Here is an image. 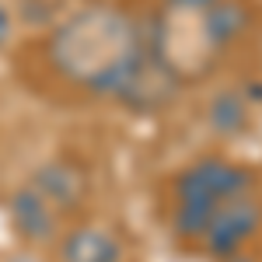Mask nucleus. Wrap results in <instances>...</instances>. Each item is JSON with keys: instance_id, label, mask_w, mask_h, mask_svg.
<instances>
[{"instance_id": "9d476101", "label": "nucleus", "mask_w": 262, "mask_h": 262, "mask_svg": "<svg viewBox=\"0 0 262 262\" xmlns=\"http://www.w3.org/2000/svg\"><path fill=\"white\" fill-rule=\"evenodd\" d=\"M14 28H18V21H14V11L7 7V0H0V53L14 42Z\"/></svg>"}, {"instance_id": "7ed1b4c3", "label": "nucleus", "mask_w": 262, "mask_h": 262, "mask_svg": "<svg viewBox=\"0 0 262 262\" xmlns=\"http://www.w3.org/2000/svg\"><path fill=\"white\" fill-rule=\"evenodd\" d=\"M259 227H262V200L252 189V192H242V196L227 200L213 213V221L206 224L196 248L206 252L210 259H231L259 234Z\"/></svg>"}, {"instance_id": "1a4fd4ad", "label": "nucleus", "mask_w": 262, "mask_h": 262, "mask_svg": "<svg viewBox=\"0 0 262 262\" xmlns=\"http://www.w3.org/2000/svg\"><path fill=\"white\" fill-rule=\"evenodd\" d=\"M217 0H164V11L168 14H189V18H196V14H203Z\"/></svg>"}, {"instance_id": "f257e3e1", "label": "nucleus", "mask_w": 262, "mask_h": 262, "mask_svg": "<svg viewBox=\"0 0 262 262\" xmlns=\"http://www.w3.org/2000/svg\"><path fill=\"white\" fill-rule=\"evenodd\" d=\"M150 49V14L126 4L91 0L63 14L42 39L46 70L88 98L116 101Z\"/></svg>"}, {"instance_id": "0eeeda50", "label": "nucleus", "mask_w": 262, "mask_h": 262, "mask_svg": "<svg viewBox=\"0 0 262 262\" xmlns=\"http://www.w3.org/2000/svg\"><path fill=\"white\" fill-rule=\"evenodd\" d=\"M200 18V39L210 53H227L252 32V7L245 0H217Z\"/></svg>"}, {"instance_id": "6e6552de", "label": "nucleus", "mask_w": 262, "mask_h": 262, "mask_svg": "<svg viewBox=\"0 0 262 262\" xmlns=\"http://www.w3.org/2000/svg\"><path fill=\"white\" fill-rule=\"evenodd\" d=\"M206 119H210V126L221 137L242 133L245 126H248V95L245 91H234V88L217 91L213 101H210V108H206Z\"/></svg>"}, {"instance_id": "39448f33", "label": "nucleus", "mask_w": 262, "mask_h": 262, "mask_svg": "<svg viewBox=\"0 0 262 262\" xmlns=\"http://www.w3.org/2000/svg\"><path fill=\"white\" fill-rule=\"evenodd\" d=\"M7 224H11V231L25 245L42 248V245H56V238L67 227V217L42 196L39 189L21 182L18 189L11 192V200H7Z\"/></svg>"}, {"instance_id": "423d86ee", "label": "nucleus", "mask_w": 262, "mask_h": 262, "mask_svg": "<svg viewBox=\"0 0 262 262\" xmlns=\"http://www.w3.org/2000/svg\"><path fill=\"white\" fill-rule=\"evenodd\" d=\"M60 262H126V245L116 231L95 221H74L56 238Z\"/></svg>"}, {"instance_id": "20e7f679", "label": "nucleus", "mask_w": 262, "mask_h": 262, "mask_svg": "<svg viewBox=\"0 0 262 262\" xmlns=\"http://www.w3.org/2000/svg\"><path fill=\"white\" fill-rule=\"evenodd\" d=\"M25 182L32 189H39L67 221L77 217L84 206H88V196H91V175L74 158H49V161H42Z\"/></svg>"}, {"instance_id": "f03ea898", "label": "nucleus", "mask_w": 262, "mask_h": 262, "mask_svg": "<svg viewBox=\"0 0 262 262\" xmlns=\"http://www.w3.org/2000/svg\"><path fill=\"white\" fill-rule=\"evenodd\" d=\"M255 171L242 161H231L224 154H206L175 171L168 185V231L182 245H200L206 224L227 200L252 192Z\"/></svg>"}]
</instances>
